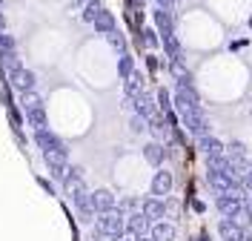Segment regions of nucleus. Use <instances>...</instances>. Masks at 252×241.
<instances>
[{"mask_svg": "<svg viewBox=\"0 0 252 241\" xmlns=\"http://www.w3.org/2000/svg\"><path fill=\"white\" fill-rule=\"evenodd\" d=\"M34 72H29V69H15V72H9V83H12V89H17V92H29V89H34Z\"/></svg>", "mask_w": 252, "mask_h": 241, "instance_id": "9", "label": "nucleus"}, {"mask_svg": "<svg viewBox=\"0 0 252 241\" xmlns=\"http://www.w3.org/2000/svg\"><path fill=\"white\" fill-rule=\"evenodd\" d=\"M100 9H103V6H100V0H89V3H86V9H83V20H86V23H92L94 17L100 15Z\"/></svg>", "mask_w": 252, "mask_h": 241, "instance_id": "29", "label": "nucleus"}, {"mask_svg": "<svg viewBox=\"0 0 252 241\" xmlns=\"http://www.w3.org/2000/svg\"><path fill=\"white\" fill-rule=\"evenodd\" d=\"M0 49H15V37H9V34L0 32Z\"/></svg>", "mask_w": 252, "mask_h": 241, "instance_id": "38", "label": "nucleus"}, {"mask_svg": "<svg viewBox=\"0 0 252 241\" xmlns=\"http://www.w3.org/2000/svg\"><path fill=\"white\" fill-rule=\"evenodd\" d=\"M181 121H184V127L192 132V135H198V138H204L206 132H209V121H206L204 109L198 106V109H184L181 112Z\"/></svg>", "mask_w": 252, "mask_h": 241, "instance_id": "2", "label": "nucleus"}, {"mask_svg": "<svg viewBox=\"0 0 252 241\" xmlns=\"http://www.w3.org/2000/svg\"><path fill=\"white\" fill-rule=\"evenodd\" d=\"M97 230H100V233H106L109 239L126 233V212H124V209H118V207L106 209V212H97Z\"/></svg>", "mask_w": 252, "mask_h": 241, "instance_id": "1", "label": "nucleus"}, {"mask_svg": "<svg viewBox=\"0 0 252 241\" xmlns=\"http://www.w3.org/2000/svg\"><path fill=\"white\" fill-rule=\"evenodd\" d=\"M43 164H46L49 175L55 181H66L69 178V155H63V152H43Z\"/></svg>", "mask_w": 252, "mask_h": 241, "instance_id": "3", "label": "nucleus"}, {"mask_svg": "<svg viewBox=\"0 0 252 241\" xmlns=\"http://www.w3.org/2000/svg\"><path fill=\"white\" fill-rule=\"evenodd\" d=\"M20 58H17V52L15 49H0V72H15V69H20Z\"/></svg>", "mask_w": 252, "mask_h": 241, "instance_id": "20", "label": "nucleus"}, {"mask_svg": "<svg viewBox=\"0 0 252 241\" xmlns=\"http://www.w3.org/2000/svg\"><path fill=\"white\" fill-rule=\"evenodd\" d=\"M250 198H252V190H250Z\"/></svg>", "mask_w": 252, "mask_h": 241, "instance_id": "49", "label": "nucleus"}, {"mask_svg": "<svg viewBox=\"0 0 252 241\" xmlns=\"http://www.w3.org/2000/svg\"><path fill=\"white\" fill-rule=\"evenodd\" d=\"M250 29H252V15H250Z\"/></svg>", "mask_w": 252, "mask_h": 241, "instance_id": "48", "label": "nucleus"}, {"mask_svg": "<svg viewBox=\"0 0 252 241\" xmlns=\"http://www.w3.org/2000/svg\"><path fill=\"white\" fill-rule=\"evenodd\" d=\"M141 209L149 215V218H152V224H155V221H163V218H166V198H158V195H152V198H146V201H143Z\"/></svg>", "mask_w": 252, "mask_h": 241, "instance_id": "10", "label": "nucleus"}, {"mask_svg": "<svg viewBox=\"0 0 252 241\" xmlns=\"http://www.w3.org/2000/svg\"><path fill=\"white\" fill-rule=\"evenodd\" d=\"M206 181H209V187H212L218 195L220 193H232V190L238 187V181L229 175V172H223V170H209V172H206Z\"/></svg>", "mask_w": 252, "mask_h": 241, "instance_id": "6", "label": "nucleus"}, {"mask_svg": "<svg viewBox=\"0 0 252 241\" xmlns=\"http://www.w3.org/2000/svg\"><path fill=\"white\" fill-rule=\"evenodd\" d=\"M141 34H143V43H146L149 49H155V46H160V43H163V40L158 37V34H160L158 29H143Z\"/></svg>", "mask_w": 252, "mask_h": 241, "instance_id": "32", "label": "nucleus"}, {"mask_svg": "<svg viewBox=\"0 0 252 241\" xmlns=\"http://www.w3.org/2000/svg\"><path fill=\"white\" fill-rule=\"evenodd\" d=\"M244 204H247V198H244L241 193H220L218 201H215V207H218V212L223 215V218H232Z\"/></svg>", "mask_w": 252, "mask_h": 241, "instance_id": "5", "label": "nucleus"}, {"mask_svg": "<svg viewBox=\"0 0 252 241\" xmlns=\"http://www.w3.org/2000/svg\"><path fill=\"white\" fill-rule=\"evenodd\" d=\"M26 124L34 127V129H43V127H46V109H43V106L26 109Z\"/></svg>", "mask_w": 252, "mask_h": 241, "instance_id": "23", "label": "nucleus"}, {"mask_svg": "<svg viewBox=\"0 0 252 241\" xmlns=\"http://www.w3.org/2000/svg\"><path fill=\"white\" fill-rule=\"evenodd\" d=\"M201 149H204L206 158H215V155H223V152H226V146L220 144L218 138H212V135H204V138H201Z\"/></svg>", "mask_w": 252, "mask_h": 241, "instance_id": "21", "label": "nucleus"}, {"mask_svg": "<svg viewBox=\"0 0 252 241\" xmlns=\"http://www.w3.org/2000/svg\"><path fill=\"white\" fill-rule=\"evenodd\" d=\"M37 184H40V187H43V190H46L49 195H55V187L49 184V178H43V175H40V178H37Z\"/></svg>", "mask_w": 252, "mask_h": 241, "instance_id": "40", "label": "nucleus"}, {"mask_svg": "<svg viewBox=\"0 0 252 241\" xmlns=\"http://www.w3.org/2000/svg\"><path fill=\"white\" fill-rule=\"evenodd\" d=\"M118 75H121V80H129L135 75V61L126 52H121V58H118Z\"/></svg>", "mask_w": 252, "mask_h": 241, "instance_id": "24", "label": "nucleus"}, {"mask_svg": "<svg viewBox=\"0 0 252 241\" xmlns=\"http://www.w3.org/2000/svg\"><path fill=\"white\" fill-rule=\"evenodd\" d=\"M218 233L223 236V241H244V236H247V230H244V227H238L232 218H220Z\"/></svg>", "mask_w": 252, "mask_h": 241, "instance_id": "14", "label": "nucleus"}, {"mask_svg": "<svg viewBox=\"0 0 252 241\" xmlns=\"http://www.w3.org/2000/svg\"><path fill=\"white\" fill-rule=\"evenodd\" d=\"M34 144L40 146L43 152H63V155H69V149H66V144H63L61 138L52 132V129H34Z\"/></svg>", "mask_w": 252, "mask_h": 241, "instance_id": "4", "label": "nucleus"}, {"mask_svg": "<svg viewBox=\"0 0 252 241\" xmlns=\"http://www.w3.org/2000/svg\"><path fill=\"white\" fill-rule=\"evenodd\" d=\"M146 64H149V69H158V66H160V64H158V58H152V55L146 58Z\"/></svg>", "mask_w": 252, "mask_h": 241, "instance_id": "45", "label": "nucleus"}, {"mask_svg": "<svg viewBox=\"0 0 252 241\" xmlns=\"http://www.w3.org/2000/svg\"><path fill=\"white\" fill-rule=\"evenodd\" d=\"M94 207L97 212H106V209H115L118 207V195L112 193V190H94Z\"/></svg>", "mask_w": 252, "mask_h": 241, "instance_id": "17", "label": "nucleus"}, {"mask_svg": "<svg viewBox=\"0 0 252 241\" xmlns=\"http://www.w3.org/2000/svg\"><path fill=\"white\" fill-rule=\"evenodd\" d=\"M155 98H158V109H160V112H169V109H172V98H169L166 89H160Z\"/></svg>", "mask_w": 252, "mask_h": 241, "instance_id": "34", "label": "nucleus"}, {"mask_svg": "<svg viewBox=\"0 0 252 241\" xmlns=\"http://www.w3.org/2000/svg\"><path fill=\"white\" fill-rule=\"evenodd\" d=\"M155 29L160 34H172L175 32V17L169 9H163V6H158V12H155Z\"/></svg>", "mask_w": 252, "mask_h": 241, "instance_id": "15", "label": "nucleus"}, {"mask_svg": "<svg viewBox=\"0 0 252 241\" xmlns=\"http://www.w3.org/2000/svg\"><path fill=\"white\" fill-rule=\"evenodd\" d=\"M0 6H3V0H0Z\"/></svg>", "mask_w": 252, "mask_h": 241, "instance_id": "50", "label": "nucleus"}, {"mask_svg": "<svg viewBox=\"0 0 252 241\" xmlns=\"http://www.w3.org/2000/svg\"><path fill=\"white\" fill-rule=\"evenodd\" d=\"M192 209H195V212H204V201H198V198H195V201H192Z\"/></svg>", "mask_w": 252, "mask_h": 241, "instance_id": "44", "label": "nucleus"}, {"mask_svg": "<svg viewBox=\"0 0 252 241\" xmlns=\"http://www.w3.org/2000/svg\"><path fill=\"white\" fill-rule=\"evenodd\" d=\"M138 241H152V236H149V239H146V236H141V239H138Z\"/></svg>", "mask_w": 252, "mask_h": 241, "instance_id": "47", "label": "nucleus"}, {"mask_svg": "<svg viewBox=\"0 0 252 241\" xmlns=\"http://www.w3.org/2000/svg\"><path fill=\"white\" fill-rule=\"evenodd\" d=\"M141 207H143V204L138 201V198H132V195H126V198H118V209H124L126 215H129V212H138Z\"/></svg>", "mask_w": 252, "mask_h": 241, "instance_id": "28", "label": "nucleus"}, {"mask_svg": "<svg viewBox=\"0 0 252 241\" xmlns=\"http://www.w3.org/2000/svg\"><path fill=\"white\" fill-rule=\"evenodd\" d=\"M75 201V207H78V215H80V221H94V215H97V207H94V195L86 190V193H80L72 198Z\"/></svg>", "mask_w": 252, "mask_h": 241, "instance_id": "8", "label": "nucleus"}, {"mask_svg": "<svg viewBox=\"0 0 252 241\" xmlns=\"http://www.w3.org/2000/svg\"><path fill=\"white\" fill-rule=\"evenodd\" d=\"M232 221H235L238 227H244V230H250V227H252V212H250V207L244 204V207H241L235 215H232Z\"/></svg>", "mask_w": 252, "mask_h": 241, "instance_id": "27", "label": "nucleus"}, {"mask_svg": "<svg viewBox=\"0 0 252 241\" xmlns=\"http://www.w3.org/2000/svg\"><path fill=\"white\" fill-rule=\"evenodd\" d=\"M169 121H166V112H155L149 118V132H152V138L155 141H166V135H169Z\"/></svg>", "mask_w": 252, "mask_h": 241, "instance_id": "12", "label": "nucleus"}, {"mask_svg": "<svg viewBox=\"0 0 252 241\" xmlns=\"http://www.w3.org/2000/svg\"><path fill=\"white\" fill-rule=\"evenodd\" d=\"M126 230L132 233V236H149V230H152V218L143 212V209H138V212H129L126 215Z\"/></svg>", "mask_w": 252, "mask_h": 241, "instance_id": "7", "label": "nucleus"}, {"mask_svg": "<svg viewBox=\"0 0 252 241\" xmlns=\"http://www.w3.org/2000/svg\"><path fill=\"white\" fill-rule=\"evenodd\" d=\"M129 127H132V132H146L149 129V118H143L141 112H135L132 121H129Z\"/></svg>", "mask_w": 252, "mask_h": 241, "instance_id": "31", "label": "nucleus"}, {"mask_svg": "<svg viewBox=\"0 0 252 241\" xmlns=\"http://www.w3.org/2000/svg\"><path fill=\"white\" fill-rule=\"evenodd\" d=\"M6 112H9V121H12V127H15V129H20V127H23V115L17 112L15 106H9Z\"/></svg>", "mask_w": 252, "mask_h": 241, "instance_id": "36", "label": "nucleus"}, {"mask_svg": "<svg viewBox=\"0 0 252 241\" xmlns=\"http://www.w3.org/2000/svg\"><path fill=\"white\" fill-rule=\"evenodd\" d=\"M112 241H138V236H132V233L126 230V233H121V236H115Z\"/></svg>", "mask_w": 252, "mask_h": 241, "instance_id": "41", "label": "nucleus"}, {"mask_svg": "<svg viewBox=\"0 0 252 241\" xmlns=\"http://www.w3.org/2000/svg\"><path fill=\"white\" fill-rule=\"evenodd\" d=\"M20 106L23 109H34V106H43V101H40V95L34 89H29V92H20Z\"/></svg>", "mask_w": 252, "mask_h": 241, "instance_id": "26", "label": "nucleus"}, {"mask_svg": "<svg viewBox=\"0 0 252 241\" xmlns=\"http://www.w3.org/2000/svg\"><path fill=\"white\" fill-rule=\"evenodd\" d=\"M172 172H166V170H160V172H155V178H152V195H158V198H166V195L172 193Z\"/></svg>", "mask_w": 252, "mask_h": 241, "instance_id": "11", "label": "nucleus"}, {"mask_svg": "<svg viewBox=\"0 0 252 241\" xmlns=\"http://www.w3.org/2000/svg\"><path fill=\"white\" fill-rule=\"evenodd\" d=\"M155 3H158V6H163V9H172L178 0H155Z\"/></svg>", "mask_w": 252, "mask_h": 241, "instance_id": "43", "label": "nucleus"}, {"mask_svg": "<svg viewBox=\"0 0 252 241\" xmlns=\"http://www.w3.org/2000/svg\"><path fill=\"white\" fill-rule=\"evenodd\" d=\"M163 155H166V149H163L160 141H149V144L143 146V158L149 161L152 167H160L163 164Z\"/></svg>", "mask_w": 252, "mask_h": 241, "instance_id": "19", "label": "nucleus"}, {"mask_svg": "<svg viewBox=\"0 0 252 241\" xmlns=\"http://www.w3.org/2000/svg\"><path fill=\"white\" fill-rule=\"evenodd\" d=\"M195 241H209V236H201V239H195Z\"/></svg>", "mask_w": 252, "mask_h": 241, "instance_id": "46", "label": "nucleus"}, {"mask_svg": "<svg viewBox=\"0 0 252 241\" xmlns=\"http://www.w3.org/2000/svg\"><path fill=\"white\" fill-rule=\"evenodd\" d=\"M160 40H163V52H166V58H169V61H178V58H181V40L175 37V32L163 34Z\"/></svg>", "mask_w": 252, "mask_h": 241, "instance_id": "22", "label": "nucleus"}, {"mask_svg": "<svg viewBox=\"0 0 252 241\" xmlns=\"http://www.w3.org/2000/svg\"><path fill=\"white\" fill-rule=\"evenodd\" d=\"M226 155L229 158H247V146L241 144V141H229L226 144Z\"/></svg>", "mask_w": 252, "mask_h": 241, "instance_id": "30", "label": "nucleus"}, {"mask_svg": "<svg viewBox=\"0 0 252 241\" xmlns=\"http://www.w3.org/2000/svg\"><path fill=\"white\" fill-rule=\"evenodd\" d=\"M106 40H109V46H112V49H118V52H126V37H124L121 32L106 34Z\"/></svg>", "mask_w": 252, "mask_h": 241, "instance_id": "33", "label": "nucleus"}, {"mask_svg": "<svg viewBox=\"0 0 252 241\" xmlns=\"http://www.w3.org/2000/svg\"><path fill=\"white\" fill-rule=\"evenodd\" d=\"M63 190H66V195H80V193H86V184H83V178H75V175H69L66 181H63Z\"/></svg>", "mask_w": 252, "mask_h": 241, "instance_id": "25", "label": "nucleus"}, {"mask_svg": "<svg viewBox=\"0 0 252 241\" xmlns=\"http://www.w3.org/2000/svg\"><path fill=\"white\" fill-rule=\"evenodd\" d=\"M0 103H3L6 109L15 106V103H12V83H3V86H0Z\"/></svg>", "mask_w": 252, "mask_h": 241, "instance_id": "35", "label": "nucleus"}, {"mask_svg": "<svg viewBox=\"0 0 252 241\" xmlns=\"http://www.w3.org/2000/svg\"><path fill=\"white\" fill-rule=\"evenodd\" d=\"M178 212H181V204L166 198V218H178Z\"/></svg>", "mask_w": 252, "mask_h": 241, "instance_id": "37", "label": "nucleus"}, {"mask_svg": "<svg viewBox=\"0 0 252 241\" xmlns=\"http://www.w3.org/2000/svg\"><path fill=\"white\" fill-rule=\"evenodd\" d=\"M166 121H169V127H172V129L178 127V115H175L172 109H169V112H166Z\"/></svg>", "mask_w": 252, "mask_h": 241, "instance_id": "42", "label": "nucleus"}, {"mask_svg": "<svg viewBox=\"0 0 252 241\" xmlns=\"http://www.w3.org/2000/svg\"><path fill=\"white\" fill-rule=\"evenodd\" d=\"M149 236H152V241H175V236H178V230H175L172 221H155L152 224V230H149Z\"/></svg>", "mask_w": 252, "mask_h": 241, "instance_id": "13", "label": "nucleus"}, {"mask_svg": "<svg viewBox=\"0 0 252 241\" xmlns=\"http://www.w3.org/2000/svg\"><path fill=\"white\" fill-rule=\"evenodd\" d=\"M69 175H75V178H86V170H83V167H78V164H72V167H69Z\"/></svg>", "mask_w": 252, "mask_h": 241, "instance_id": "39", "label": "nucleus"}, {"mask_svg": "<svg viewBox=\"0 0 252 241\" xmlns=\"http://www.w3.org/2000/svg\"><path fill=\"white\" fill-rule=\"evenodd\" d=\"M92 26H94V32L97 34H112L115 32V15L106 12V9H100V15L92 20Z\"/></svg>", "mask_w": 252, "mask_h": 241, "instance_id": "18", "label": "nucleus"}, {"mask_svg": "<svg viewBox=\"0 0 252 241\" xmlns=\"http://www.w3.org/2000/svg\"><path fill=\"white\" fill-rule=\"evenodd\" d=\"M135 112H141L143 118H152L158 112V98H152L149 92H141L135 98Z\"/></svg>", "mask_w": 252, "mask_h": 241, "instance_id": "16", "label": "nucleus"}]
</instances>
